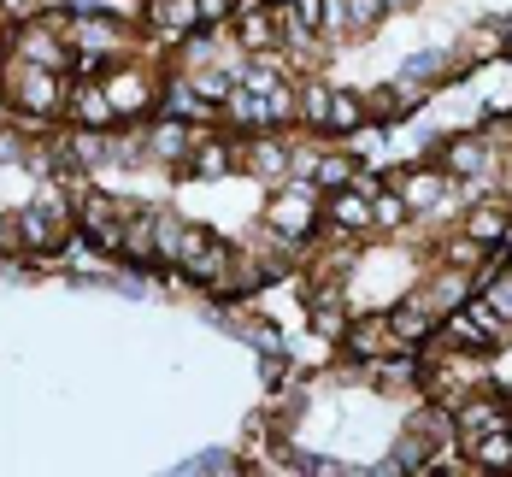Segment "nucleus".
<instances>
[{
    "label": "nucleus",
    "instance_id": "f257e3e1",
    "mask_svg": "<svg viewBox=\"0 0 512 477\" xmlns=\"http://www.w3.org/2000/svg\"><path fill=\"white\" fill-rule=\"evenodd\" d=\"M6 95H12V106L24 112V118H48V112H59L65 106V83H59V71L53 65H30V59H12L6 65Z\"/></svg>",
    "mask_w": 512,
    "mask_h": 477
},
{
    "label": "nucleus",
    "instance_id": "f03ea898",
    "mask_svg": "<svg viewBox=\"0 0 512 477\" xmlns=\"http://www.w3.org/2000/svg\"><path fill=\"white\" fill-rule=\"evenodd\" d=\"M18 242L30 254H59L65 248V212H59V195H36V207L18 212Z\"/></svg>",
    "mask_w": 512,
    "mask_h": 477
},
{
    "label": "nucleus",
    "instance_id": "7ed1b4c3",
    "mask_svg": "<svg viewBox=\"0 0 512 477\" xmlns=\"http://www.w3.org/2000/svg\"><path fill=\"white\" fill-rule=\"evenodd\" d=\"M312 218H318V195H312V183H289L277 201H271V230L277 236H307L312 230Z\"/></svg>",
    "mask_w": 512,
    "mask_h": 477
},
{
    "label": "nucleus",
    "instance_id": "20e7f679",
    "mask_svg": "<svg viewBox=\"0 0 512 477\" xmlns=\"http://www.w3.org/2000/svg\"><path fill=\"white\" fill-rule=\"evenodd\" d=\"M148 24L159 36H189L201 24V0H148Z\"/></svg>",
    "mask_w": 512,
    "mask_h": 477
},
{
    "label": "nucleus",
    "instance_id": "39448f33",
    "mask_svg": "<svg viewBox=\"0 0 512 477\" xmlns=\"http://www.w3.org/2000/svg\"><path fill=\"white\" fill-rule=\"evenodd\" d=\"M242 159H248V171H254L259 183H283V177H289V148H283L277 136H254Z\"/></svg>",
    "mask_w": 512,
    "mask_h": 477
},
{
    "label": "nucleus",
    "instance_id": "423d86ee",
    "mask_svg": "<svg viewBox=\"0 0 512 477\" xmlns=\"http://www.w3.org/2000/svg\"><path fill=\"white\" fill-rule=\"evenodd\" d=\"M236 36H242V48H248V53H271L277 42H283V6H265V12H248Z\"/></svg>",
    "mask_w": 512,
    "mask_h": 477
},
{
    "label": "nucleus",
    "instance_id": "0eeeda50",
    "mask_svg": "<svg viewBox=\"0 0 512 477\" xmlns=\"http://www.w3.org/2000/svg\"><path fill=\"white\" fill-rule=\"evenodd\" d=\"M430 307H424V301H407V307H395V313H389V336H395V348H412V342H430V330H436V324H430Z\"/></svg>",
    "mask_w": 512,
    "mask_h": 477
},
{
    "label": "nucleus",
    "instance_id": "6e6552de",
    "mask_svg": "<svg viewBox=\"0 0 512 477\" xmlns=\"http://www.w3.org/2000/svg\"><path fill=\"white\" fill-rule=\"evenodd\" d=\"M324 212H330V224H342V230H371V195L354 189V183H348V189H336Z\"/></svg>",
    "mask_w": 512,
    "mask_h": 477
},
{
    "label": "nucleus",
    "instance_id": "1a4fd4ad",
    "mask_svg": "<svg viewBox=\"0 0 512 477\" xmlns=\"http://www.w3.org/2000/svg\"><path fill=\"white\" fill-rule=\"evenodd\" d=\"M71 36H77L83 53H118L124 48V24H112V18H77Z\"/></svg>",
    "mask_w": 512,
    "mask_h": 477
},
{
    "label": "nucleus",
    "instance_id": "9d476101",
    "mask_svg": "<svg viewBox=\"0 0 512 477\" xmlns=\"http://www.w3.org/2000/svg\"><path fill=\"white\" fill-rule=\"evenodd\" d=\"M18 59H30V65H53V71H65V48L48 36V24H24L18 30Z\"/></svg>",
    "mask_w": 512,
    "mask_h": 477
},
{
    "label": "nucleus",
    "instance_id": "9b49d317",
    "mask_svg": "<svg viewBox=\"0 0 512 477\" xmlns=\"http://www.w3.org/2000/svg\"><path fill=\"white\" fill-rule=\"evenodd\" d=\"M195 130H183V124H159L154 136H148V154L154 159H171V165H189V154H195Z\"/></svg>",
    "mask_w": 512,
    "mask_h": 477
},
{
    "label": "nucleus",
    "instance_id": "f8f14e48",
    "mask_svg": "<svg viewBox=\"0 0 512 477\" xmlns=\"http://www.w3.org/2000/svg\"><path fill=\"white\" fill-rule=\"evenodd\" d=\"M418 301H424L430 313H460L465 301H471V283H465L460 271H442V277H436V283H430Z\"/></svg>",
    "mask_w": 512,
    "mask_h": 477
},
{
    "label": "nucleus",
    "instance_id": "ddd939ff",
    "mask_svg": "<svg viewBox=\"0 0 512 477\" xmlns=\"http://www.w3.org/2000/svg\"><path fill=\"white\" fill-rule=\"evenodd\" d=\"M106 95H112V106H118V112H142V106L154 101L142 71H112V77H106Z\"/></svg>",
    "mask_w": 512,
    "mask_h": 477
},
{
    "label": "nucleus",
    "instance_id": "4468645a",
    "mask_svg": "<svg viewBox=\"0 0 512 477\" xmlns=\"http://www.w3.org/2000/svg\"><path fill=\"white\" fill-rule=\"evenodd\" d=\"M442 183H448L442 171H401V177H395V189H401L407 207H436V201H442Z\"/></svg>",
    "mask_w": 512,
    "mask_h": 477
},
{
    "label": "nucleus",
    "instance_id": "2eb2a0df",
    "mask_svg": "<svg viewBox=\"0 0 512 477\" xmlns=\"http://www.w3.org/2000/svg\"><path fill=\"white\" fill-rule=\"evenodd\" d=\"M189 277H201V283H230V248H218V242H201L189 260H183Z\"/></svg>",
    "mask_w": 512,
    "mask_h": 477
},
{
    "label": "nucleus",
    "instance_id": "dca6fc26",
    "mask_svg": "<svg viewBox=\"0 0 512 477\" xmlns=\"http://www.w3.org/2000/svg\"><path fill=\"white\" fill-rule=\"evenodd\" d=\"M312 330L318 336H348V318H342V295L336 289H312Z\"/></svg>",
    "mask_w": 512,
    "mask_h": 477
},
{
    "label": "nucleus",
    "instance_id": "f3484780",
    "mask_svg": "<svg viewBox=\"0 0 512 477\" xmlns=\"http://www.w3.org/2000/svg\"><path fill=\"white\" fill-rule=\"evenodd\" d=\"M489 430H507V407H495V401H471L460 407V436H489Z\"/></svg>",
    "mask_w": 512,
    "mask_h": 477
},
{
    "label": "nucleus",
    "instance_id": "a211bd4d",
    "mask_svg": "<svg viewBox=\"0 0 512 477\" xmlns=\"http://www.w3.org/2000/svg\"><path fill=\"white\" fill-rule=\"evenodd\" d=\"M512 224H507V212L501 207H477V212H465V236L471 242H483V248H495L501 236H507Z\"/></svg>",
    "mask_w": 512,
    "mask_h": 477
},
{
    "label": "nucleus",
    "instance_id": "6ab92c4d",
    "mask_svg": "<svg viewBox=\"0 0 512 477\" xmlns=\"http://www.w3.org/2000/svg\"><path fill=\"white\" fill-rule=\"evenodd\" d=\"M395 336H389V318H359V324H348V348H354L359 360L365 354H383Z\"/></svg>",
    "mask_w": 512,
    "mask_h": 477
},
{
    "label": "nucleus",
    "instance_id": "aec40b11",
    "mask_svg": "<svg viewBox=\"0 0 512 477\" xmlns=\"http://www.w3.org/2000/svg\"><path fill=\"white\" fill-rule=\"evenodd\" d=\"M71 112H77V124H95V130L106 118H118V106H112L106 89H71Z\"/></svg>",
    "mask_w": 512,
    "mask_h": 477
},
{
    "label": "nucleus",
    "instance_id": "412c9836",
    "mask_svg": "<svg viewBox=\"0 0 512 477\" xmlns=\"http://www.w3.org/2000/svg\"><path fill=\"white\" fill-rule=\"evenodd\" d=\"M354 177H359V165L348 154H330V159H318V165H312V189H330V195H336V189H348Z\"/></svg>",
    "mask_w": 512,
    "mask_h": 477
},
{
    "label": "nucleus",
    "instance_id": "4be33fe9",
    "mask_svg": "<svg viewBox=\"0 0 512 477\" xmlns=\"http://www.w3.org/2000/svg\"><path fill=\"white\" fill-rule=\"evenodd\" d=\"M448 171H465V177H477V171H489V142H477V136H465V142H448Z\"/></svg>",
    "mask_w": 512,
    "mask_h": 477
},
{
    "label": "nucleus",
    "instance_id": "5701e85b",
    "mask_svg": "<svg viewBox=\"0 0 512 477\" xmlns=\"http://www.w3.org/2000/svg\"><path fill=\"white\" fill-rule=\"evenodd\" d=\"M365 124V101L354 89H330V130H359Z\"/></svg>",
    "mask_w": 512,
    "mask_h": 477
},
{
    "label": "nucleus",
    "instance_id": "b1692460",
    "mask_svg": "<svg viewBox=\"0 0 512 477\" xmlns=\"http://www.w3.org/2000/svg\"><path fill=\"white\" fill-rule=\"evenodd\" d=\"M230 148H224V142H212V136H201V142H195V154H189V165H195V171H201V177H218V171H230Z\"/></svg>",
    "mask_w": 512,
    "mask_h": 477
},
{
    "label": "nucleus",
    "instance_id": "393cba45",
    "mask_svg": "<svg viewBox=\"0 0 512 477\" xmlns=\"http://www.w3.org/2000/svg\"><path fill=\"white\" fill-rule=\"evenodd\" d=\"M471 454H477V466H507L512 460V430H489V436H477Z\"/></svg>",
    "mask_w": 512,
    "mask_h": 477
},
{
    "label": "nucleus",
    "instance_id": "a878e982",
    "mask_svg": "<svg viewBox=\"0 0 512 477\" xmlns=\"http://www.w3.org/2000/svg\"><path fill=\"white\" fill-rule=\"evenodd\" d=\"M301 112H307V124L330 130V89H324V83H312L307 95H301Z\"/></svg>",
    "mask_w": 512,
    "mask_h": 477
},
{
    "label": "nucleus",
    "instance_id": "bb28decb",
    "mask_svg": "<svg viewBox=\"0 0 512 477\" xmlns=\"http://www.w3.org/2000/svg\"><path fill=\"white\" fill-rule=\"evenodd\" d=\"M383 0H348V30H377L383 24Z\"/></svg>",
    "mask_w": 512,
    "mask_h": 477
},
{
    "label": "nucleus",
    "instance_id": "cd10ccee",
    "mask_svg": "<svg viewBox=\"0 0 512 477\" xmlns=\"http://www.w3.org/2000/svg\"><path fill=\"white\" fill-rule=\"evenodd\" d=\"M407 218V201L401 195H371V224H383V230H395Z\"/></svg>",
    "mask_w": 512,
    "mask_h": 477
},
{
    "label": "nucleus",
    "instance_id": "c85d7f7f",
    "mask_svg": "<svg viewBox=\"0 0 512 477\" xmlns=\"http://www.w3.org/2000/svg\"><path fill=\"white\" fill-rule=\"evenodd\" d=\"M183 472H201V477H218V472H236V454H224V448H206V454H195Z\"/></svg>",
    "mask_w": 512,
    "mask_h": 477
},
{
    "label": "nucleus",
    "instance_id": "c756f323",
    "mask_svg": "<svg viewBox=\"0 0 512 477\" xmlns=\"http://www.w3.org/2000/svg\"><path fill=\"white\" fill-rule=\"evenodd\" d=\"M236 330H242V336H248V342H254L259 354H283V336H277V330H265V324H259V318H242V324H236Z\"/></svg>",
    "mask_w": 512,
    "mask_h": 477
},
{
    "label": "nucleus",
    "instance_id": "7c9ffc66",
    "mask_svg": "<svg viewBox=\"0 0 512 477\" xmlns=\"http://www.w3.org/2000/svg\"><path fill=\"white\" fill-rule=\"evenodd\" d=\"M324 30L330 36H354L348 30V0H324Z\"/></svg>",
    "mask_w": 512,
    "mask_h": 477
},
{
    "label": "nucleus",
    "instance_id": "2f4dec72",
    "mask_svg": "<svg viewBox=\"0 0 512 477\" xmlns=\"http://www.w3.org/2000/svg\"><path fill=\"white\" fill-rule=\"evenodd\" d=\"M483 301H489V307H495V313H501V318H512V277H495Z\"/></svg>",
    "mask_w": 512,
    "mask_h": 477
},
{
    "label": "nucleus",
    "instance_id": "473e14b6",
    "mask_svg": "<svg viewBox=\"0 0 512 477\" xmlns=\"http://www.w3.org/2000/svg\"><path fill=\"white\" fill-rule=\"evenodd\" d=\"M230 18V0H201V24H224Z\"/></svg>",
    "mask_w": 512,
    "mask_h": 477
},
{
    "label": "nucleus",
    "instance_id": "72a5a7b5",
    "mask_svg": "<svg viewBox=\"0 0 512 477\" xmlns=\"http://www.w3.org/2000/svg\"><path fill=\"white\" fill-rule=\"evenodd\" d=\"M407 383H412L407 366H383V389H407Z\"/></svg>",
    "mask_w": 512,
    "mask_h": 477
},
{
    "label": "nucleus",
    "instance_id": "f704fd0d",
    "mask_svg": "<svg viewBox=\"0 0 512 477\" xmlns=\"http://www.w3.org/2000/svg\"><path fill=\"white\" fill-rule=\"evenodd\" d=\"M0 159H24V142L12 130H0Z\"/></svg>",
    "mask_w": 512,
    "mask_h": 477
},
{
    "label": "nucleus",
    "instance_id": "c9c22d12",
    "mask_svg": "<svg viewBox=\"0 0 512 477\" xmlns=\"http://www.w3.org/2000/svg\"><path fill=\"white\" fill-rule=\"evenodd\" d=\"M18 242V218H0V248H12Z\"/></svg>",
    "mask_w": 512,
    "mask_h": 477
},
{
    "label": "nucleus",
    "instance_id": "e433bc0d",
    "mask_svg": "<svg viewBox=\"0 0 512 477\" xmlns=\"http://www.w3.org/2000/svg\"><path fill=\"white\" fill-rule=\"evenodd\" d=\"M383 6H389V12H401V6H412V0H383Z\"/></svg>",
    "mask_w": 512,
    "mask_h": 477
},
{
    "label": "nucleus",
    "instance_id": "4c0bfd02",
    "mask_svg": "<svg viewBox=\"0 0 512 477\" xmlns=\"http://www.w3.org/2000/svg\"><path fill=\"white\" fill-rule=\"evenodd\" d=\"M507 42H512V18H507Z\"/></svg>",
    "mask_w": 512,
    "mask_h": 477
}]
</instances>
